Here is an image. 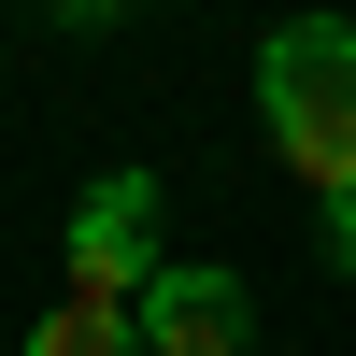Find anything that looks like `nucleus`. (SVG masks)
Returning a JSON list of instances; mask_svg holds the SVG:
<instances>
[{"label": "nucleus", "mask_w": 356, "mask_h": 356, "mask_svg": "<svg viewBox=\"0 0 356 356\" xmlns=\"http://www.w3.org/2000/svg\"><path fill=\"white\" fill-rule=\"evenodd\" d=\"M43 15H57V29H114L129 0H43Z\"/></svg>", "instance_id": "obj_5"}, {"label": "nucleus", "mask_w": 356, "mask_h": 356, "mask_svg": "<svg viewBox=\"0 0 356 356\" xmlns=\"http://www.w3.org/2000/svg\"><path fill=\"white\" fill-rule=\"evenodd\" d=\"M257 129L328 200V257L356 271V15H285L257 43Z\"/></svg>", "instance_id": "obj_1"}, {"label": "nucleus", "mask_w": 356, "mask_h": 356, "mask_svg": "<svg viewBox=\"0 0 356 356\" xmlns=\"http://www.w3.org/2000/svg\"><path fill=\"white\" fill-rule=\"evenodd\" d=\"M257 342V300H243V271H214V257H171L157 285H143V356H243Z\"/></svg>", "instance_id": "obj_3"}, {"label": "nucleus", "mask_w": 356, "mask_h": 356, "mask_svg": "<svg viewBox=\"0 0 356 356\" xmlns=\"http://www.w3.org/2000/svg\"><path fill=\"white\" fill-rule=\"evenodd\" d=\"M29 356H143V300H86L72 285V300L29 328Z\"/></svg>", "instance_id": "obj_4"}, {"label": "nucleus", "mask_w": 356, "mask_h": 356, "mask_svg": "<svg viewBox=\"0 0 356 356\" xmlns=\"http://www.w3.org/2000/svg\"><path fill=\"white\" fill-rule=\"evenodd\" d=\"M171 257H157V171H100L72 200V285L86 300H143Z\"/></svg>", "instance_id": "obj_2"}]
</instances>
